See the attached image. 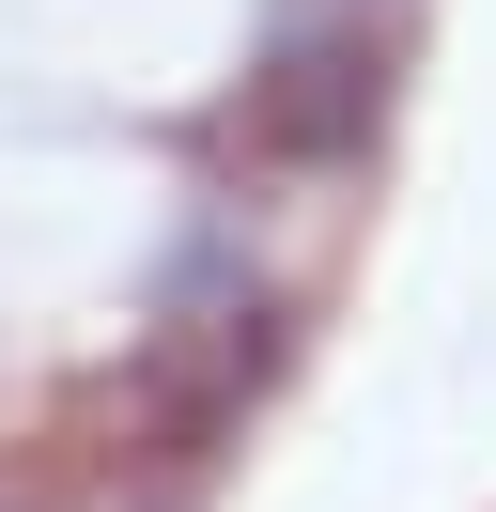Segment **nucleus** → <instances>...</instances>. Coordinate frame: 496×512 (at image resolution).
Segmentation results:
<instances>
[{"mask_svg":"<svg viewBox=\"0 0 496 512\" xmlns=\"http://www.w3.org/2000/svg\"><path fill=\"white\" fill-rule=\"evenodd\" d=\"M248 156H279V171H341V156H372V125H388V47H372V16L357 32H310V16H279L264 32V63H248Z\"/></svg>","mask_w":496,"mask_h":512,"instance_id":"1","label":"nucleus"}]
</instances>
